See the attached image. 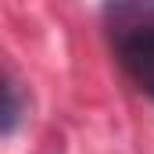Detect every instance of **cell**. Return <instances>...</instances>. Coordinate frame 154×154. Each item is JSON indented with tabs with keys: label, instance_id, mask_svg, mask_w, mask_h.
<instances>
[{
	"label": "cell",
	"instance_id": "cell-1",
	"mask_svg": "<svg viewBox=\"0 0 154 154\" xmlns=\"http://www.w3.org/2000/svg\"><path fill=\"white\" fill-rule=\"evenodd\" d=\"M100 29L115 65L136 93L154 100V0H115L100 7Z\"/></svg>",
	"mask_w": 154,
	"mask_h": 154
}]
</instances>
